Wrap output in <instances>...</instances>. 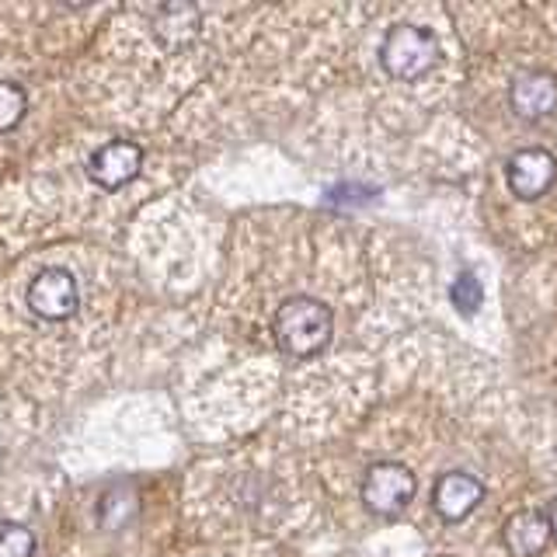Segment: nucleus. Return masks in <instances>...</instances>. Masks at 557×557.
I'll return each instance as SVG.
<instances>
[{"mask_svg":"<svg viewBox=\"0 0 557 557\" xmlns=\"http://www.w3.org/2000/svg\"><path fill=\"white\" fill-rule=\"evenodd\" d=\"M275 342L286 356L293 359H310L321 348H327L331 335H335V313L313 296H289V300L275 310Z\"/></svg>","mask_w":557,"mask_h":557,"instance_id":"1","label":"nucleus"},{"mask_svg":"<svg viewBox=\"0 0 557 557\" xmlns=\"http://www.w3.org/2000/svg\"><path fill=\"white\" fill-rule=\"evenodd\" d=\"M380 63L397 81H418L440 63V42L422 25H397L380 46Z\"/></svg>","mask_w":557,"mask_h":557,"instance_id":"2","label":"nucleus"},{"mask_svg":"<svg viewBox=\"0 0 557 557\" xmlns=\"http://www.w3.org/2000/svg\"><path fill=\"white\" fill-rule=\"evenodd\" d=\"M418 492V481L414 474L397 460H380L366 470V481H362V502L366 509L373 516L391 519L397 512H405V505L414 498Z\"/></svg>","mask_w":557,"mask_h":557,"instance_id":"3","label":"nucleus"},{"mask_svg":"<svg viewBox=\"0 0 557 557\" xmlns=\"http://www.w3.org/2000/svg\"><path fill=\"white\" fill-rule=\"evenodd\" d=\"M77 278L66 269H46L28 283V310L42 321H66L77 313Z\"/></svg>","mask_w":557,"mask_h":557,"instance_id":"4","label":"nucleus"},{"mask_svg":"<svg viewBox=\"0 0 557 557\" xmlns=\"http://www.w3.org/2000/svg\"><path fill=\"white\" fill-rule=\"evenodd\" d=\"M505 178H509V188L516 199L533 202L540 196H547L550 185L557 182V157L544 147H527L509 157Z\"/></svg>","mask_w":557,"mask_h":557,"instance_id":"5","label":"nucleus"},{"mask_svg":"<svg viewBox=\"0 0 557 557\" xmlns=\"http://www.w3.org/2000/svg\"><path fill=\"white\" fill-rule=\"evenodd\" d=\"M139 168H144V150H139V144L115 139V144H104L91 157L87 174H91V182L101 185V188H122V185H129L136 178Z\"/></svg>","mask_w":557,"mask_h":557,"instance_id":"6","label":"nucleus"},{"mask_svg":"<svg viewBox=\"0 0 557 557\" xmlns=\"http://www.w3.org/2000/svg\"><path fill=\"white\" fill-rule=\"evenodd\" d=\"M484 498V487L474 474H463V470H453L443 474L432 487V509L440 512L446 522H460L478 509Z\"/></svg>","mask_w":557,"mask_h":557,"instance_id":"7","label":"nucleus"},{"mask_svg":"<svg viewBox=\"0 0 557 557\" xmlns=\"http://www.w3.org/2000/svg\"><path fill=\"white\" fill-rule=\"evenodd\" d=\"M502 540H505V547H509L512 557H536V554H544L550 547V540H554L547 512H540V509H519V512H512L509 519H505V527H502Z\"/></svg>","mask_w":557,"mask_h":557,"instance_id":"8","label":"nucleus"},{"mask_svg":"<svg viewBox=\"0 0 557 557\" xmlns=\"http://www.w3.org/2000/svg\"><path fill=\"white\" fill-rule=\"evenodd\" d=\"M509 101L522 119H544L557 109V77L547 70H527L509 87Z\"/></svg>","mask_w":557,"mask_h":557,"instance_id":"9","label":"nucleus"},{"mask_svg":"<svg viewBox=\"0 0 557 557\" xmlns=\"http://www.w3.org/2000/svg\"><path fill=\"white\" fill-rule=\"evenodd\" d=\"M153 32L164 46H185L188 39H196V32H199V11L188 8V4L161 8L157 11Z\"/></svg>","mask_w":557,"mask_h":557,"instance_id":"10","label":"nucleus"},{"mask_svg":"<svg viewBox=\"0 0 557 557\" xmlns=\"http://www.w3.org/2000/svg\"><path fill=\"white\" fill-rule=\"evenodd\" d=\"M35 550V536L22 522L4 519L0 522V557H32Z\"/></svg>","mask_w":557,"mask_h":557,"instance_id":"11","label":"nucleus"},{"mask_svg":"<svg viewBox=\"0 0 557 557\" xmlns=\"http://www.w3.org/2000/svg\"><path fill=\"white\" fill-rule=\"evenodd\" d=\"M25 109H28V98L22 87L0 81V133L14 129L17 122L25 119Z\"/></svg>","mask_w":557,"mask_h":557,"instance_id":"12","label":"nucleus"},{"mask_svg":"<svg viewBox=\"0 0 557 557\" xmlns=\"http://www.w3.org/2000/svg\"><path fill=\"white\" fill-rule=\"evenodd\" d=\"M449 300L453 307H457L460 313H474L484 300V289H481V278L474 272H463L453 278V286H449Z\"/></svg>","mask_w":557,"mask_h":557,"instance_id":"13","label":"nucleus"},{"mask_svg":"<svg viewBox=\"0 0 557 557\" xmlns=\"http://www.w3.org/2000/svg\"><path fill=\"white\" fill-rule=\"evenodd\" d=\"M547 519H550V530H554V536H557V498L550 502V509H547Z\"/></svg>","mask_w":557,"mask_h":557,"instance_id":"14","label":"nucleus"}]
</instances>
